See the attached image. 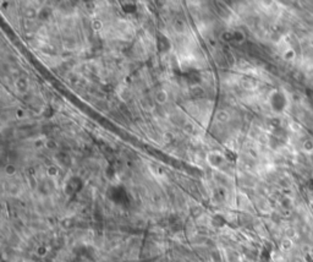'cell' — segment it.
<instances>
[{"instance_id":"1","label":"cell","mask_w":313,"mask_h":262,"mask_svg":"<svg viewBox=\"0 0 313 262\" xmlns=\"http://www.w3.org/2000/svg\"><path fill=\"white\" fill-rule=\"evenodd\" d=\"M284 58H285V60H292V59L295 58V51H294L292 49L286 50L285 54H284Z\"/></svg>"},{"instance_id":"2","label":"cell","mask_w":313,"mask_h":262,"mask_svg":"<svg viewBox=\"0 0 313 262\" xmlns=\"http://www.w3.org/2000/svg\"><path fill=\"white\" fill-rule=\"evenodd\" d=\"M303 148H305V151H312L313 150V142L312 141H306L303 143Z\"/></svg>"}]
</instances>
